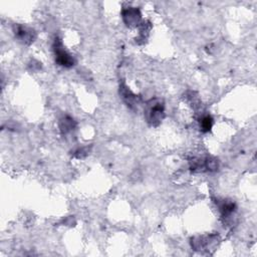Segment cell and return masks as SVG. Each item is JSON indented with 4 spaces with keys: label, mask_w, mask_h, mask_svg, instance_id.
<instances>
[{
    "label": "cell",
    "mask_w": 257,
    "mask_h": 257,
    "mask_svg": "<svg viewBox=\"0 0 257 257\" xmlns=\"http://www.w3.org/2000/svg\"><path fill=\"white\" fill-rule=\"evenodd\" d=\"M144 116L150 125H159L165 116L164 101L160 98H151L145 105Z\"/></svg>",
    "instance_id": "6da1fadb"
},
{
    "label": "cell",
    "mask_w": 257,
    "mask_h": 257,
    "mask_svg": "<svg viewBox=\"0 0 257 257\" xmlns=\"http://www.w3.org/2000/svg\"><path fill=\"white\" fill-rule=\"evenodd\" d=\"M53 51L55 55V61L63 67H71L74 65L73 57L64 49L61 40L56 37L53 42Z\"/></svg>",
    "instance_id": "7a4b0ae2"
},
{
    "label": "cell",
    "mask_w": 257,
    "mask_h": 257,
    "mask_svg": "<svg viewBox=\"0 0 257 257\" xmlns=\"http://www.w3.org/2000/svg\"><path fill=\"white\" fill-rule=\"evenodd\" d=\"M218 242V236L215 234L197 236L191 239V246L196 251H205L214 247Z\"/></svg>",
    "instance_id": "3957f363"
},
{
    "label": "cell",
    "mask_w": 257,
    "mask_h": 257,
    "mask_svg": "<svg viewBox=\"0 0 257 257\" xmlns=\"http://www.w3.org/2000/svg\"><path fill=\"white\" fill-rule=\"evenodd\" d=\"M13 32L18 41L23 44H31L36 39L35 30L23 24H14Z\"/></svg>",
    "instance_id": "277c9868"
},
{
    "label": "cell",
    "mask_w": 257,
    "mask_h": 257,
    "mask_svg": "<svg viewBox=\"0 0 257 257\" xmlns=\"http://www.w3.org/2000/svg\"><path fill=\"white\" fill-rule=\"evenodd\" d=\"M122 20L128 27H136L141 24L142 14L140 10L136 7H127L124 8L121 12Z\"/></svg>",
    "instance_id": "5b68a950"
},
{
    "label": "cell",
    "mask_w": 257,
    "mask_h": 257,
    "mask_svg": "<svg viewBox=\"0 0 257 257\" xmlns=\"http://www.w3.org/2000/svg\"><path fill=\"white\" fill-rule=\"evenodd\" d=\"M119 94L121 95L122 100L126 103L127 106H130L131 108H135L138 106V104L140 103V96L136 95L124 83V81H121L119 83Z\"/></svg>",
    "instance_id": "8992f818"
},
{
    "label": "cell",
    "mask_w": 257,
    "mask_h": 257,
    "mask_svg": "<svg viewBox=\"0 0 257 257\" xmlns=\"http://www.w3.org/2000/svg\"><path fill=\"white\" fill-rule=\"evenodd\" d=\"M217 205L223 218H229L236 211V205L232 201H228V200L218 201Z\"/></svg>",
    "instance_id": "52a82bcc"
},
{
    "label": "cell",
    "mask_w": 257,
    "mask_h": 257,
    "mask_svg": "<svg viewBox=\"0 0 257 257\" xmlns=\"http://www.w3.org/2000/svg\"><path fill=\"white\" fill-rule=\"evenodd\" d=\"M75 125H76V123H75L74 119L68 115L62 117L59 121V128L63 135H66V134L72 132L75 128Z\"/></svg>",
    "instance_id": "ba28073f"
},
{
    "label": "cell",
    "mask_w": 257,
    "mask_h": 257,
    "mask_svg": "<svg viewBox=\"0 0 257 257\" xmlns=\"http://www.w3.org/2000/svg\"><path fill=\"white\" fill-rule=\"evenodd\" d=\"M199 124H200V130L203 133H208L211 131L212 125H213V118L209 114H204L200 117L199 119Z\"/></svg>",
    "instance_id": "9c48e42d"
},
{
    "label": "cell",
    "mask_w": 257,
    "mask_h": 257,
    "mask_svg": "<svg viewBox=\"0 0 257 257\" xmlns=\"http://www.w3.org/2000/svg\"><path fill=\"white\" fill-rule=\"evenodd\" d=\"M86 154H87V151L84 148H81V149H77L74 152L73 156L76 157V158H83L84 156H86Z\"/></svg>",
    "instance_id": "30bf717a"
}]
</instances>
